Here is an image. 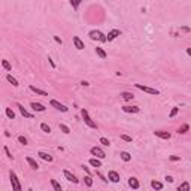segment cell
Masks as SVG:
<instances>
[{
	"mask_svg": "<svg viewBox=\"0 0 191 191\" xmlns=\"http://www.w3.org/2000/svg\"><path fill=\"white\" fill-rule=\"evenodd\" d=\"M91 40H99V42H108V36H105L100 30H91L88 33Z\"/></svg>",
	"mask_w": 191,
	"mask_h": 191,
	"instance_id": "obj_1",
	"label": "cell"
},
{
	"mask_svg": "<svg viewBox=\"0 0 191 191\" xmlns=\"http://www.w3.org/2000/svg\"><path fill=\"white\" fill-rule=\"evenodd\" d=\"M9 176H11V184H12V191H23V187L20 184V179L18 176H16V173L11 170L9 173Z\"/></svg>",
	"mask_w": 191,
	"mask_h": 191,
	"instance_id": "obj_2",
	"label": "cell"
},
{
	"mask_svg": "<svg viewBox=\"0 0 191 191\" xmlns=\"http://www.w3.org/2000/svg\"><path fill=\"white\" fill-rule=\"evenodd\" d=\"M81 115H82V118H84V123L88 126V127H91V128H97V124L94 123V121L90 118V115H88V112H87L85 109H82L81 111Z\"/></svg>",
	"mask_w": 191,
	"mask_h": 191,
	"instance_id": "obj_3",
	"label": "cell"
},
{
	"mask_svg": "<svg viewBox=\"0 0 191 191\" xmlns=\"http://www.w3.org/2000/svg\"><path fill=\"white\" fill-rule=\"evenodd\" d=\"M134 87L137 90H142L145 93H148V94H152V96H158L160 91L158 90H155V88H151V87H146V85H142V84H134Z\"/></svg>",
	"mask_w": 191,
	"mask_h": 191,
	"instance_id": "obj_4",
	"label": "cell"
},
{
	"mask_svg": "<svg viewBox=\"0 0 191 191\" xmlns=\"http://www.w3.org/2000/svg\"><path fill=\"white\" fill-rule=\"evenodd\" d=\"M91 154L96 155L97 158H105V157H106L105 151H103L102 148H99V146H93V148H91Z\"/></svg>",
	"mask_w": 191,
	"mask_h": 191,
	"instance_id": "obj_5",
	"label": "cell"
},
{
	"mask_svg": "<svg viewBox=\"0 0 191 191\" xmlns=\"http://www.w3.org/2000/svg\"><path fill=\"white\" fill-rule=\"evenodd\" d=\"M49 103H51V106H54L55 109H58V111H61V112H67V111H69V108H67V106H64V105H63V103H60V102H57V100H54V99H53V100H51Z\"/></svg>",
	"mask_w": 191,
	"mask_h": 191,
	"instance_id": "obj_6",
	"label": "cell"
},
{
	"mask_svg": "<svg viewBox=\"0 0 191 191\" xmlns=\"http://www.w3.org/2000/svg\"><path fill=\"white\" fill-rule=\"evenodd\" d=\"M108 179H109L111 182H114V184H117V182H119V175H118L115 170H109V173H108Z\"/></svg>",
	"mask_w": 191,
	"mask_h": 191,
	"instance_id": "obj_7",
	"label": "cell"
},
{
	"mask_svg": "<svg viewBox=\"0 0 191 191\" xmlns=\"http://www.w3.org/2000/svg\"><path fill=\"white\" fill-rule=\"evenodd\" d=\"M30 106H31L33 111H36V112H45V109H46L45 106L42 105V103H36V102H31Z\"/></svg>",
	"mask_w": 191,
	"mask_h": 191,
	"instance_id": "obj_8",
	"label": "cell"
},
{
	"mask_svg": "<svg viewBox=\"0 0 191 191\" xmlns=\"http://www.w3.org/2000/svg\"><path fill=\"white\" fill-rule=\"evenodd\" d=\"M63 173H64V178H66L67 181H72L73 184H78V182H79V179H78V178H76V176L73 175V173H70L69 170H64Z\"/></svg>",
	"mask_w": 191,
	"mask_h": 191,
	"instance_id": "obj_9",
	"label": "cell"
},
{
	"mask_svg": "<svg viewBox=\"0 0 191 191\" xmlns=\"http://www.w3.org/2000/svg\"><path fill=\"white\" fill-rule=\"evenodd\" d=\"M123 111L127 112V114H137V112H141V108L139 106H123Z\"/></svg>",
	"mask_w": 191,
	"mask_h": 191,
	"instance_id": "obj_10",
	"label": "cell"
},
{
	"mask_svg": "<svg viewBox=\"0 0 191 191\" xmlns=\"http://www.w3.org/2000/svg\"><path fill=\"white\" fill-rule=\"evenodd\" d=\"M38 155H39V157H40L42 160H45V161H48V163H51V161L54 160V158H53V155L48 154V152H45V151H39V152H38Z\"/></svg>",
	"mask_w": 191,
	"mask_h": 191,
	"instance_id": "obj_11",
	"label": "cell"
},
{
	"mask_svg": "<svg viewBox=\"0 0 191 191\" xmlns=\"http://www.w3.org/2000/svg\"><path fill=\"white\" fill-rule=\"evenodd\" d=\"M119 34H121V31L119 30H111L109 33H108V42H111V40H114V39H117L118 36H119Z\"/></svg>",
	"mask_w": 191,
	"mask_h": 191,
	"instance_id": "obj_12",
	"label": "cell"
},
{
	"mask_svg": "<svg viewBox=\"0 0 191 191\" xmlns=\"http://www.w3.org/2000/svg\"><path fill=\"white\" fill-rule=\"evenodd\" d=\"M16 108L20 109V112H21V115H23V117H25V118H33V115L30 114V112H27V111L24 109V106L21 105V103H16Z\"/></svg>",
	"mask_w": 191,
	"mask_h": 191,
	"instance_id": "obj_13",
	"label": "cell"
},
{
	"mask_svg": "<svg viewBox=\"0 0 191 191\" xmlns=\"http://www.w3.org/2000/svg\"><path fill=\"white\" fill-rule=\"evenodd\" d=\"M128 185L132 190H139V187H141V184H139V181L136 178H130L128 179Z\"/></svg>",
	"mask_w": 191,
	"mask_h": 191,
	"instance_id": "obj_14",
	"label": "cell"
},
{
	"mask_svg": "<svg viewBox=\"0 0 191 191\" xmlns=\"http://www.w3.org/2000/svg\"><path fill=\"white\" fill-rule=\"evenodd\" d=\"M73 43H75V48H76V49H84V48H85L84 42H82L79 38H78V36L73 38Z\"/></svg>",
	"mask_w": 191,
	"mask_h": 191,
	"instance_id": "obj_15",
	"label": "cell"
},
{
	"mask_svg": "<svg viewBox=\"0 0 191 191\" xmlns=\"http://www.w3.org/2000/svg\"><path fill=\"white\" fill-rule=\"evenodd\" d=\"M154 134L157 136V137H160V139H170V133L169 132H154Z\"/></svg>",
	"mask_w": 191,
	"mask_h": 191,
	"instance_id": "obj_16",
	"label": "cell"
},
{
	"mask_svg": "<svg viewBox=\"0 0 191 191\" xmlns=\"http://www.w3.org/2000/svg\"><path fill=\"white\" fill-rule=\"evenodd\" d=\"M121 97H123L126 102H130V100H133V99H134V94H133V93H130V91H124L123 94H121Z\"/></svg>",
	"mask_w": 191,
	"mask_h": 191,
	"instance_id": "obj_17",
	"label": "cell"
},
{
	"mask_svg": "<svg viewBox=\"0 0 191 191\" xmlns=\"http://www.w3.org/2000/svg\"><path fill=\"white\" fill-rule=\"evenodd\" d=\"M25 160H27V163L30 164V167H31V169H34V170H38V169H39V164L36 163V160H33L31 157H25Z\"/></svg>",
	"mask_w": 191,
	"mask_h": 191,
	"instance_id": "obj_18",
	"label": "cell"
},
{
	"mask_svg": "<svg viewBox=\"0 0 191 191\" xmlns=\"http://www.w3.org/2000/svg\"><path fill=\"white\" fill-rule=\"evenodd\" d=\"M96 53H97V55H99L102 60H105V58L108 57V54L105 53V49H103V48H100V46H96Z\"/></svg>",
	"mask_w": 191,
	"mask_h": 191,
	"instance_id": "obj_19",
	"label": "cell"
},
{
	"mask_svg": "<svg viewBox=\"0 0 191 191\" xmlns=\"http://www.w3.org/2000/svg\"><path fill=\"white\" fill-rule=\"evenodd\" d=\"M30 90H31L33 93H36V94H39V96H48V93H46V91H43V90H40V88H38V87H34V85H30Z\"/></svg>",
	"mask_w": 191,
	"mask_h": 191,
	"instance_id": "obj_20",
	"label": "cell"
},
{
	"mask_svg": "<svg viewBox=\"0 0 191 191\" xmlns=\"http://www.w3.org/2000/svg\"><path fill=\"white\" fill-rule=\"evenodd\" d=\"M119 157H121V160H123V161H130V160H132V155H130L128 152H126V151H123V152H121L119 154Z\"/></svg>",
	"mask_w": 191,
	"mask_h": 191,
	"instance_id": "obj_21",
	"label": "cell"
},
{
	"mask_svg": "<svg viewBox=\"0 0 191 191\" xmlns=\"http://www.w3.org/2000/svg\"><path fill=\"white\" fill-rule=\"evenodd\" d=\"M151 187H152L154 190H157V191L163 190V184H161V182H158V181H152V182H151Z\"/></svg>",
	"mask_w": 191,
	"mask_h": 191,
	"instance_id": "obj_22",
	"label": "cell"
},
{
	"mask_svg": "<svg viewBox=\"0 0 191 191\" xmlns=\"http://www.w3.org/2000/svg\"><path fill=\"white\" fill-rule=\"evenodd\" d=\"M6 79H8V82H11L14 87H18V85H20V84H18V81H16L12 75H6Z\"/></svg>",
	"mask_w": 191,
	"mask_h": 191,
	"instance_id": "obj_23",
	"label": "cell"
},
{
	"mask_svg": "<svg viewBox=\"0 0 191 191\" xmlns=\"http://www.w3.org/2000/svg\"><path fill=\"white\" fill-rule=\"evenodd\" d=\"M176 191H190V184L188 182H182V184L178 187Z\"/></svg>",
	"mask_w": 191,
	"mask_h": 191,
	"instance_id": "obj_24",
	"label": "cell"
},
{
	"mask_svg": "<svg viewBox=\"0 0 191 191\" xmlns=\"http://www.w3.org/2000/svg\"><path fill=\"white\" fill-rule=\"evenodd\" d=\"M5 112H6V117L9 118V119H15V112H14L11 108H6Z\"/></svg>",
	"mask_w": 191,
	"mask_h": 191,
	"instance_id": "obj_25",
	"label": "cell"
},
{
	"mask_svg": "<svg viewBox=\"0 0 191 191\" xmlns=\"http://www.w3.org/2000/svg\"><path fill=\"white\" fill-rule=\"evenodd\" d=\"M90 164L93 167H102V161L97 158H90Z\"/></svg>",
	"mask_w": 191,
	"mask_h": 191,
	"instance_id": "obj_26",
	"label": "cell"
},
{
	"mask_svg": "<svg viewBox=\"0 0 191 191\" xmlns=\"http://www.w3.org/2000/svg\"><path fill=\"white\" fill-rule=\"evenodd\" d=\"M51 185H53L54 191H61V185H60L55 179H51Z\"/></svg>",
	"mask_w": 191,
	"mask_h": 191,
	"instance_id": "obj_27",
	"label": "cell"
},
{
	"mask_svg": "<svg viewBox=\"0 0 191 191\" xmlns=\"http://www.w3.org/2000/svg\"><path fill=\"white\" fill-rule=\"evenodd\" d=\"M58 128L61 130V132H63L64 134H69V133H70V128H69L66 124H58Z\"/></svg>",
	"mask_w": 191,
	"mask_h": 191,
	"instance_id": "obj_28",
	"label": "cell"
},
{
	"mask_svg": "<svg viewBox=\"0 0 191 191\" xmlns=\"http://www.w3.org/2000/svg\"><path fill=\"white\" fill-rule=\"evenodd\" d=\"M2 66L6 69L8 72H11V70H12V66H11L9 63H8V60H2Z\"/></svg>",
	"mask_w": 191,
	"mask_h": 191,
	"instance_id": "obj_29",
	"label": "cell"
},
{
	"mask_svg": "<svg viewBox=\"0 0 191 191\" xmlns=\"http://www.w3.org/2000/svg\"><path fill=\"white\" fill-rule=\"evenodd\" d=\"M40 128H42V132H45V133H51V127L45 123H42L40 124Z\"/></svg>",
	"mask_w": 191,
	"mask_h": 191,
	"instance_id": "obj_30",
	"label": "cell"
},
{
	"mask_svg": "<svg viewBox=\"0 0 191 191\" xmlns=\"http://www.w3.org/2000/svg\"><path fill=\"white\" fill-rule=\"evenodd\" d=\"M178 112H179V108H173V109L170 111V114H169V117H170V118H175V117L178 115Z\"/></svg>",
	"mask_w": 191,
	"mask_h": 191,
	"instance_id": "obj_31",
	"label": "cell"
},
{
	"mask_svg": "<svg viewBox=\"0 0 191 191\" xmlns=\"http://www.w3.org/2000/svg\"><path fill=\"white\" fill-rule=\"evenodd\" d=\"M84 182H85V185H87V187H91V185H93V179H91V176H85V178H84Z\"/></svg>",
	"mask_w": 191,
	"mask_h": 191,
	"instance_id": "obj_32",
	"label": "cell"
},
{
	"mask_svg": "<svg viewBox=\"0 0 191 191\" xmlns=\"http://www.w3.org/2000/svg\"><path fill=\"white\" fill-rule=\"evenodd\" d=\"M100 143H102L103 146H109V145H111L109 139H106V137H100Z\"/></svg>",
	"mask_w": 191,
	"mask_h": 191,
	"instance_id": "obj_33",
	"label": "cell"
},
{
	"mask_svg": "<svg viewBox=\"0 0 191 191\" xmlns=\"http://www.w3.org/2000/svg\"><path fill=\"white\" fill-rule=\"evenodd\" d=\"M190 127H188V124H184V126H182L179 130H178V133H187V130H188Z\"/></svg>",
	"mask_w": 191,
	"mask_h": 191,
	"instance_id": "obj_34",
	"label": "cell"
},
{
	"mask_svg": "<svg viewBox=\"0 0 191 191\" xmlns=\"http://www.w3.org/2000/svg\"><path fill=\"white\" fill-rule=\"evenodd\" d=\"M18 142L23 143V145H27V143H29V141H27V139H25L24 136H18Z\"/></svg>",
	"mask_w": 191,
	"mask_h": 191,
	"instance_id": "obj_35",
	"label": "cell"
},
{
	"mask_svg": "<svg viewBox=\"0 0 191 191\" xmlns=\"http://www.w3.org/2000/svg\"><path fill=\"white\" fill-rule=\"evenodd\" d=\"M121 139H123V141H126V142H132V137L127 136V134H121Z\"/></svg>",
	"mask_w": 191,
	"mask_h": 191,
	"instance_id": "obj_36",
	"label": "cell"
},
{
	"mask_svg": "<svg viewBox=\"0 0 191 191\" xmlns=\"http://www.w3.org/2000/svg\"><path fill=\"white\" fill-rule=\"evenodd\" d=\"M3 149H5V152H6V155H8V157H9V158H12V154L9 152V149H8V146H5Z\"/></svg>",
	"mask_w": 191,
	"mask_h": 191,
	"instance_id": "obj_37",
	"label": "cell"
},
{
	"mask_svg": "<svg viewBox=\"0 0 191 191\" xmlns=\"http://www.w3.org/2000/svg\"><path fill=\"white\" fill-rule=\"evenodd\" d=\"M54 40H55L57 43H60V45H61V43H63V40H61V39H60L58 36H54Z\"/></svg>",
	"mask_w": 191,
	"mask_h": 191,
	"instance_id": "obj_38",
	"label": "cell"
},
{
	"mask_svg": "<svg viewBox=\"0 0 191 191\" xmlns=\"http://www.w3.org/2000/svg\"><path fill=\"white\" fill-rule=\"evenodd\" d=\"M79 3H81V2H70V5H72V6L75 8V9H76L78 6H79Z\"/></svg>",
	"mask_w": 191,
	"mask_h": 191,
	"instance_id": "obj_39",
	"label": "cell"
},
{
	"mask_svg": "<svg viewBox=\"0 0 191 191\" xmlns=\"http://www.w3.org/2000/svg\"><path fill=\"white\" fill-rule=\"evenodd\" d=\"M179 160V157H176V155H172L170 157V161H178Z\"/></svg>",
	"mask_w": 191,
	"mask_h": 191,
	"instance_id": "obj_40",
	"label": "cell"
},
{
	"mask_svg": "<svg viewBox=\"0 0 191 191\" xmlns=\"http://www.w3.org/2000/svg\"><path fill=\"white\" fill-rule=\"evenodd\" d=\"M166 179H167V182H173V178L172 176H166Z\"/></svg>",
	"mask_w": 191,
	"mask_h": 191,
	"instance_id": "obj_41",
	"label": "cell"
},
{
	"mask_svg": "<svg viewBox=\"0 0 191 191\" xmlns=\"http://www.w3.org/2000/svg\"><path fill=\"white\" fill-rule=\"evenodd\" d=\"M81 84H82V85H84V87H88V85H90V84H88V82H87V81H82V82H81Z\"/></svg>",
	"mask_w": 191,
	"mask_h": 191,
	"instance_id": "obj_42",
	"label": "cell"
},
{
	"mask_svg": "<svg viewBox=\"0 0 191 191\" xmlns=\"http://www.w3.org/2000/svg\"><path fill=\"white\" fill-rule=\"evenodd\" d=\"M48 60H49V64L53 66V67H55V64H54V61H53V60H51V58H48Z\"/></svg>",
	"mask_w": 191,
	"mask_h": 191,
	"instance_id": "obj_43",
	"label": "cell"
},
{
	"mask_svg": "<svg viewBox=\"0 0 191 191\" xmlns=\"http://www.w3.org/2000/svg\"><path fill=\"white\" fill-rule=\"evenodd\" d=\"M187 54H188V55H191V48H187Z\"/></svg>",
	"mask_w": 191,
	"mask_h": 191,
	"instance_id": "obj_44",
	"label": "cell"
}]
</instances>
